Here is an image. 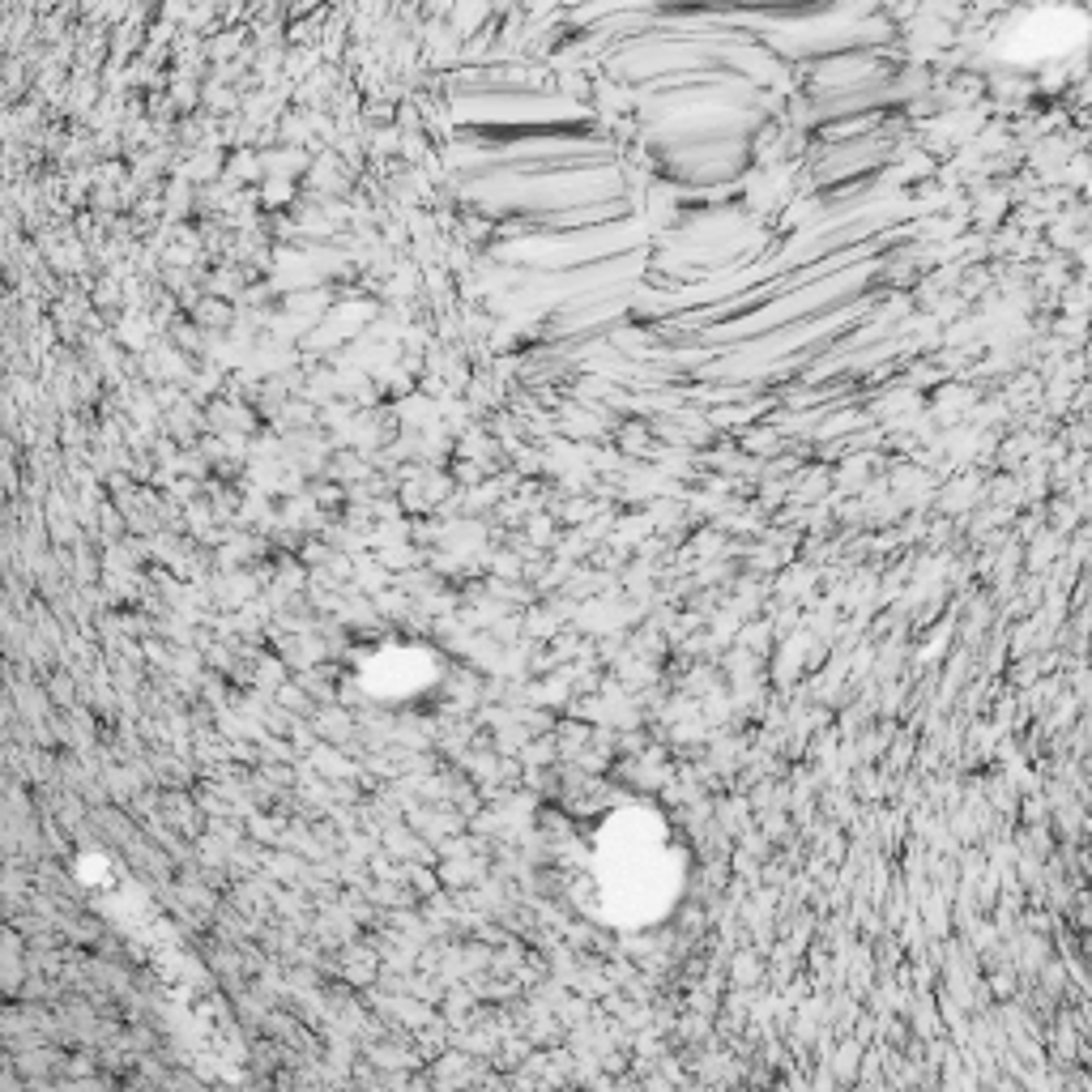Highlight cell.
I'll return each instance as SVG.
<instances>
[{
  "label": "cell",
  "instance_id": "obj_1",
  "mask_svg": "<svg viewBox=\"0 0 1092 1092\" xmlns=\"http://www.w3.org/2000/svg\"><path fill=\"white\" fill-rule=\"evenodd\" d=\"M589 875L610 922L645 926L679 896L682 849L649 811H615L589 841Z\"/></svg>",
  "mask_w": 1092,
  "mask_h": 1092
}]
</instances>
